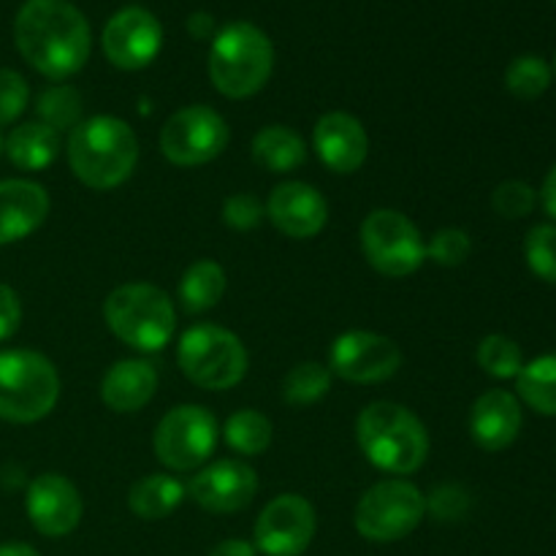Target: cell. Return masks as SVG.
Masks as SVG:
<instances>
[{"mask_svg":"<svg viewBox=\"0 0 556 556\" xmlns=\"http://www.w3.org/2000/svg\"><path fill=\"white\" fill-rule=\"evenodd\" d=\"M14 43L30 68L63 81L90 58V22L71 0H25L16 11Z\"/></svg>","mask_w":556,"mask_h":556,"instance_id":"1","label":"cell"},{"mask_svg":"<svg viewBox=\"0 0 556 556\" xmlns=\"http://www.w3.org/2000/svg\"><path fill=\"white\" fill-rule=\"evenodd\" d=\"M68 166L81 185L112 190L134 174L139 161V139L128 123L112 114L81 119L68 136Z\"/></svg>","mask_w":556,"mask_h":556,"instance_id":"2","label":"cell"},{"mask_svg":"<svg viewBox=\"0 0 556 556\" xmlns=\"http://www.w3.org/2000/svg\"><path fill=\"white\" fill-rule=\"evenodd\" d=\"M362 454L389 476H410L429 456V432L421 418L396 402H372L356 418Z\"/></svg>","mask_w":556,"mask_h":556,"instance_id":"3","label":"cell"},{"mask_svg":"<svg viewBox=\"0 0 556 556\" xmlns=\"http://www.w3.org/2000/svg\"><path fill=\"white\" fill-rule=\"evenodd\" d=\"M275 68V47L253 22H231L212 38L210 79L220 96L242 101L264 90Z\"/></svg>","mask_w":556,"mask_h":556,"instance_id":"4","label":"cell"},{"mask_svg":"<svg viewBox=\"0 0 556 556\" xmlns=\"http://www.w3.org/2000/svg\"><path fill=\"white\" fill-rule=\"evenodd\" d=\"M103 318L119 342L141 353H157L168 345L177 313L166 291L150 282H125L103 302Z\"/></svg>","mask_w":556,"mask_h":556,"instance_id":"5","label":"cell"},{"mask_svg":"<svg viewBox=\"0 0 556 556\" xmlns=\"http://www.w3.org/2000/svg\"><path fill=\"white\" fill-rule=\"evenodd\" d=\"M60 400V375L47 356L25 348L0 351V418L36 424Z\"/></svg>","mask_w":556,"mask_h":556,"instance_id":"6","label":"cell"},{"mask_svg":"<svg viewBox=\"0 0 556 556\" xmlns=\"http://www.w3.org/2000/svg\"><path fill=\"white\" fill-rule=\"evenodd\" d=\"M185 378L206 391H228L248 372V351L233 331L217 324L190 326L177 345Z\"/></svg>","mask_w":556,"mask_h":556,"instance_id":"7","label":"cell"},{"mask_svg":"<svg viewBox=\"0 0 556 556\" xmlns=\"http://www.w3.org/2000/svg\"><path fill=\"white\" fill-rule=\"evenodd\" d=\"M424 516H427V497L421 489L405 478H389L362 494L353 525L367 541L396 543L410 535Z\"/></svg>","mask_w":556,"mask_h":556,"instance_id":"8","label":"cell"},{"mask_svg":"<svg viewBox=\"0 0 556 556\" xmlns=\"http://www.w3.org/2000/svg\"><path fill=\"white\" fill-rule=\"evenodd\" d=\"M362 250L369 266L386 277L413 275L427 261V242L407 215L396 210H375L362 223Z\"/></svg>","mask_w":556,"mask_h":556,"instance_id":"9","label":"cell"},{"mask_svg":"<svg viewBox=\"0 0 556 556\" xmlns=\"http://www.w3.org/2000/svg\"><path fill=\"white\" fill-rule=\"evenodd\" d=\"M217 418L201 405H177L155 429V456L174 472H190L204 465L217 445Z\"/></svg>","mask_w":556,"mask_h":556,"instance_id":"10","label":"cell"},{"mask_svg":"<svg viewBox=\"0 0 556 556\" xmlns=\"http://www.w3.org/2000/svg\"><path fill=\"white\" fill-rule=\"evenodd\" d=\"M231 130L228 123L212 106L195 103L174 112L163 123L161 152L174 166H204L223 155Z\"/></svg>","mask_w":556,"mask_h":556,"instance_id":"11","label":"cell"},{"mask_svg":"<svg viewBox=\"0 0 556 556\" xmlns=\"http://www.w3.org/2000/svg\"><path fill=\"white\" fill-rule=\"evenodd\" d=\"M318 530L313 503L302 494H280L255 521V552L264 556H302Z\"/></svg>","mask_w":556,"mask_h":556,"instance_id":"12","label":"cell"},{"mask_svg":"<svg viewBox=\"0 0 556 556\" xmlns=\"http://www.w3.org/2000/svg\"><path fill=\"white\" fill-rule=\"evenodd\" d=\"M331 372L348 383H383L394 378L402 351L394 340L375 331H345L329 351Z\"/></svg>","mask_w":556,"mask_h":556,"instance_id":"13","label":"cell"},{"mask_svg":"<svg viewBox=\"0 0 556 556\" xmlns=\"http://www.w3.org/2000/svg\"><path fill=\"white\" fill-rule=\"evenodd\" d=\"M103 54L119 71H141L163 47V27L152 11L125 5L103 27Z\"/></svg>","mask_w":556,"mask_h":556,"instance_id":"14","label":"cell"},{"mask_svg":"<svg viewBox=\"0 0 556 556\" xmlns=\"http://www.w3.org/2000/svg\"><path fill=\"white\" fill-rule=\"evenodd\" d=\"M25 510L30 525L47 538H65L79 527L85 505L74 483L60 472H43L27 486Z\"/></svg>","mask_w":556,"mask_h":556,"instance_id":"15","label":"cell"},{"mask_svg":"<svg viewBox=\"0 0 556 556\" xmlns=\"http://www.w3.org/2000/svg\"><path fill=\"white\" fill-rule=\"evenodd\" d=\"M188 492L190 500L210 514H237L253 503L258 492V476L244 462L220 459L193 476Z\"/></svg>","mask_w":556,"mask_h":556,"instance_id":"16","label":"cell"},{"mask_svg":"<svg viewBox=\"0 0 556 556\" xmlns=\"http://www.w3.org/2000/svg\"><path fill=\"white\" fill-rule=\"evenodd\" d=\"M266 217L291 239H313L329 220V204L307 182H280L266 201Z\"/></svg>","mask_w":556,"mask_h":556,"instance_id":"17","label":"cell"},{"mask_svg":"<svg viewBox=\"0 0 556 556\" xmlns=\"http://www.w3.org/2000/svg\"><path fill=\"white\" fill-rule=\"evenodd\" d=\"M313 147L329 172L353 174L367 161L369 139L362 119L348 112H329L315 123Z\"/></svg>","mask_w":556,"mask_h":556,"instance_id":"18","label":"cell"},{"mask_svg":"<svg viewBox=\"0 0 556 556\" xmlns=\"http://www.w3.org/2000/svg\"><path fill=\"white\" fill-rule=\"evenodd\" d=\"M49 215V193L33 179H0V244L30 237Z\"/></svg>","mask_w":556,"mask_h":556,"instance_id":"19","label":"cell"},{"mask_svg":"<svg viewBox=\"0 0 556 556\" xmlns=\"http://www.w3.org/2000/svg\"><path fill=\"white\" fill-rule=\"evenodd\" d=\"M521 405L510 391L492 389L481 394L470 413V434L483 451H505L521 432Z\"/></svg>","mask_w":556,"mask_h":556,"instance_id":"20","label":"cell"},{"mask_svg":"<svg viewBox=\"0 0 556 556\" xmlns=\"http://www.w3.org/2000/svg\"><path fill=\"white\" fill-rule=\"evenodd\" d=\"M157 369L144 358L112 364L101 380V400L114 413H136L155 396Z\"/></svg>","mask_w":556,"mask_h":556,"instance_id":"21","label":"cell"},{"mask_svg":"<svg viewBox=\"0 0 556 556\" xmlns=\"http://www.w3.org/2000/svg\"><path fill=\"white\" fill-rule=\"evenodd\" d=\"M3 152L22 172H41L58 157L60 134L43 123H22L5 136Z\"/></svg>","mask_w":556,"mask_h":556,"instance_id":"22","label":"cell"},{"mask_svg":"<svg viewBox=\"0 0 556 556\" xmlns=\"http://www.w3.org/2000/svg\"><path fill=\"white\" fill-rule=\"evenodd\" d=\"M185 500V486L172 476L152 472L139 478L128 492V505L139 519L161 521L172 516Z\"/></svg>","mask_w":556,"mask_h":556,"instance_id":"23","label":"cell"},{"mask_svg":"<svg viewBox=\"0 0 556 556\" xmlns=\"http://www.w3.org/2000/svg\"><path fill=\"white\" fill-rule=\"evenodd\" d=\"M253 157L266 172L286 174L307 161L304 139L288 125H266L253 139Z\"/></svg>","mask_w":556,"mask_h":556,"instance_id":"24","label":"cell"},{"mask_svg":"<svg viewBox=\"0 0 556 556\" xmlns=\"http://www.w3.org/2000/svg\"><path fill=\"white\" fill-rule=\"evenodd\" d=\"M223 293H226V271L217 261H195L179 280V302H182L185 313H206L220 304Z\"/></svg>","mask_w":556,"mask_h":556,"instance_id":"25","label":"cell"},{"mask_svg":"<svg viewBox=\"0 0 556 556\" xmlns=\"http://www.w3.org/2000/svg\"><path fill=\"white\" fill-rule=\"evenodd\" d=\"M521 402L541 416H556V353L532 358L516 375Z\"/></svg>","mask_w":556,"mask_h":556,"instance_id":"26","label":"cell"},{"mask_svg":"<svg viewBox=\"0 0 556 556\" xmlns=\"http://www.w3.org/2000/svg\"><path fill=\"white\" fill-rule=\"evenodd\" d=\"M223 438H226L228 448H233L242 456H261L271 445L275 429L271 421L258 410H239L223 427Z\"/></svg>","mask_w":556,"mask_h":556,"instance_id":"27","label":"cell"},{"mask_svg":"<svg viewBox=\"0 0 556 556\" xmlns=\"http://www.w3.org/2000/svg\"><path fill=\"white\" fill-rule=\"evenodd\" d=\"M331 389V369L318 362H302L282 380V396L288 405L304 407L324 400Z\"/></svg>","mask_w":556,"mask_h":556,"instance_id":"28","label":"cell"},{"mask_svg":"<svg viewBox=\"0 0 556 556\" xmlns=\"http://www.w3.org/2000/svg\"><path fill=\"white\" fill-rule=\"evenodd\" d=\"M38 123L52 130H74L81 123V96L71 85H54L38 96Z\"/></svg>","mask_w":556,"mask_h":556,"instance_id":"29","label":"cell"},{"mask_svg":"<svg viewBox=\"0 0 556 556\" xmlns=\"http://www.w3.org/2000/svg\"><path fill=\"white\" fill-rule=\"evenodd\" d=\"M552 85V68L538 54H521L505 71V87L510 96L521 98V101H532L541 98Z\"/></svg>","mask_w":556,"mask_h":556,"instance_id":"30","label":"cell"},{"mask_svg":"<svg viewBox=\"0 0 556 556\" xmlns=\"http://www.w3.org/2000/svg\"><path fill=\"white\" fill-rule=\"evenodd\" d=\"M478 367L486 375L497 380H510L521 372L525 367V356H521V348L516 345V340L505 334H489L483 337L481 345H478Z\"/></svg>","mask_w":556,"mask_h":556,"instance_id":"31","label":"cell"},{"mask_svg":"<svg viewBox=\"0 0 556 556\" xmlns=\"http://www.w3.org/2000/svg\"><path fill=\"white\" fill-rule=\"evenodd\" d=\"M525 258L538 280L556 286V226L541 223L527 233Z\"/></svg>","mask_w":556,"mask_h":556,"instance_id":"32","label":"cell"},{"mask_svg":"<svg viewBox=\"0 0 556 556\" xmlns=\"http://www.w3.org/2000/svg\"><path fill=\"white\" fill-rule=\"evenodd\" d=\"M472 253L470 233L462 228H440L427 244V258H432L438 266H462Z\"/></svg>","mask_w":556,"mask_h":556,"instance_id":"33","label":"cell"},{"mask_svg":"<svg viewBox=\"0 0 556 556\" xmlns=\"http://www.w3.org/2000/svg\"><path fill=\"white\" fill-rule=\"evenodd\" d=\"M538 204V193L521 179H508V182L497 185L492 195V206L497 210V215L508 217V220H519L527 217Z\"/></svg>","mask_w":556,"mask_h":556,"instance_id":"34","label":"cell"},{"mask_svg":"<svg viewBox=\"0 0 556 556\" xmlns=\"http://www.w3.org/2000/svg\"><path fill=\"white\" fill-rule=\"evenodd\" d=\"M30 101V87L25 76L14 68H0V125L16 123Z\"/></svg>","mask_w":556,"mask_h":556,"instance_id":"35","label":"cell"},{"mask_svg":"<svg viewBox=\"0 0 556 556\" xmlns=\"http://www.w3.org/2000/svg\"><path fill=\"white\" fill-rule=\"evenodd\" d=\"M264 217L266 206L253 193H233L223 204V223L233 231H250V228L261 226Z\"/></svg>","mask_w":556,"mask_h":556,"instance_id":"36","label":"cell"},{"mask_svg":"<svg viewBox=\"0 0 556 556\" xmlns=\"http://www.w3.org/2000/svg\"><path fill=\"white\" fill-rule=\"evenodd\" d=\"M427 510H432L440 521H462L470 510V494L462 486H440L427 500Z\"/></svg>","mask_w":556,"mask_h":556,"instance_id":"37","label":"cell"},{"mask_svg":"<svg viewBox=\"0 0 556 556\" xmlns=\"http://www.w3.org/2000/svg\"><path fill=\"white\" fill-rule=\"evenodd\" d=\"M22 324V302L20 293L11 286L0 282V342L11 340Z\"/></svg>","mask_w":556,"mask_h":556,"instance_id":"38","label":"cell"},{"mask_svg":"<svg viewBox=\"0 0 556 556\" xmlns=\"http://www.w3.org/2000/svg\"><path fill=\"white\" fill-rule=\"evenodd\" d=\"M188 33L193 38H199V41H204V38H212L215 36V16L206 14V11H195V14L188 16Z\"/></svg>","mask_w":556,"mask_h":556,"instance_id":"39","label":"cell"},{"mask_svg":"<svg viewBox=\"0 0 556 556\" xmlns=\"http://www.w3.org/2000/svg\"><path fill=\"white\" fill-rule=\"evenodd\" d=\"M210 556H255V546L248 541H239V538H231V541L217 543Z\"/></svg>","mask_w":556,"mask_h":556,"instance_id":"40","label":"cell"},{"mask_svg":"<svg viewBox=\"0 0 556 556\" xmlns=\"http://www.w3.org/2000/svg\"><path fill=\"white\" fill-rule=\"evenodd\" d=\"M541 204H543V210H546V215L556 220V166L548 172V177L543 179Z\"/></svg>","mask_w":556,"mask_h":556,"instance_id":"41","label":"cell"},{"mask_svg":"<svg viewBox=\"0 0 556 556\" xmlns=\"http://www.w3.org/2000/svg\"><path fill=\"white\" fill-rule=\"evenodd\" d=\"M0 556H41L33 546L27 543H3L0 546Z\"/></svg>","mask_w":556,"mask_h":556,"instance_id":"42","label":"cell"},{"mask_svg":"<svg viewBox=\"0 0 556 556\" xmlns=\"http://www.w3.org/2000/svg\"><path fill=\"white\" fill-rule=\"evenodd\" d=\"M0 155H3V136H0Z\"/></svg>","mask_w":556,"mask_h":556,"instance_id":"43","label":"cell"},{"mask_svg":"<svg viewBox=\"0 0 556 556\" xmlns=\"http://www.w3.org/2000/svg\"><path fill=\"white\" fill-rule=\"evenodd\" d=\"M554 71H556V60H554Z\"/></svg>","mask_w":556,"mask_h":556,"instance_id":"44","label":"cell"},{"mask_svg":"<svg viewBox=\"0 0 556 556\" xmlns=\"http://www.w3.org/2000/svg\"><path fill=\"white\" fill-rule=\"evenodd\" d=\"M554 3H556V0H554Z\"/></svg>","mask_w":556,"mask_h":556,"instance_id":"45","label":"cell"}]
</instances>
